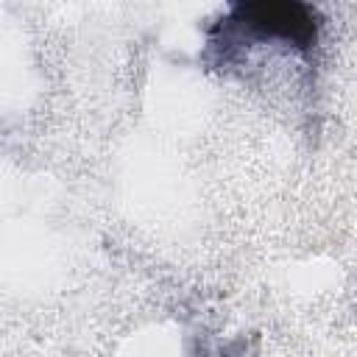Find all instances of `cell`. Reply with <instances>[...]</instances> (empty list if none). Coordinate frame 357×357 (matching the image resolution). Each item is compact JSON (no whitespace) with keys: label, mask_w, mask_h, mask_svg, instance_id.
I'll list each match as a JSON object with an SVG mask.
<instances>
[{"label":"cell","mask_w":357,"mask_h":357,"mask_svg":"<svg viewBox=\"0 0 357 357\" xmlns=\"http://www.w3.org/2000/svg\"><path fill=\"white\" fill-rule=\"evenodd\" d=\"M234 22L259 39H279L307 47L315 39V11L298 3H248L234 8Z\"/></svg>","instance_id":"6da1fadb"}]
</instances>
